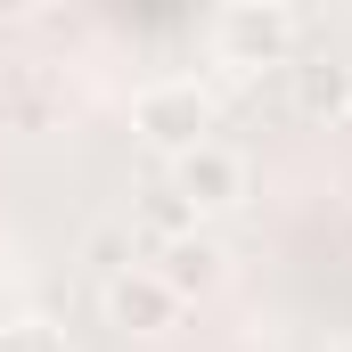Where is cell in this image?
I'll return each mask as SVG.
<instances>
[{
  "label": "cell",
  "mask_w": 352,
  "mask_h": 352,
  "mask_svg": "<svg viewBox=\"0 0 352 352\" xmlns=\"http://www.w3.org/2000/svg\"><path fill=\"white\" fill-rule=\"evenodd\" d=\"M0 352H66V328L25 311V320H8V328H0Z\"/></svg>",
  "instance_id": "obj_8"
},
{
  "label": "cell",
  "mask_w": 352,
  "mask_h": 352,
  "mask_svg": "<svg viewBox=\"0 0 352 352\" xmlns=\"http://www.w3.org/2000/svg\"><path fill=\"white\" fill-rule=\"evenodd\" d=\"M148 270H156V278L173 287L180 303H197V295H213V287H221V238H213V230H197V238L164 246V254H156Z\"/></svg>",
  "instance_id": "obj_6"
},
{
  "label": "cell",
  "mask_w": 352,
  "mask_h": 352,
  "mask_svg": "<svg viewBox=\"0 0 352 352\" xmlns=\"http://www.w3.org/2000/svg\"><path fill=\"white\" fill-rule=\"evenodd\" d=\"M328 352H352V336H336V344H328Z\"/></svg>",
  "instance_id": "obj_11"
},
{
  "label": "cell",
  "mask_w": 352,
  "mask_h": 352,
  "mask_svg": "<svg viewBox=\"0 0 352 352\" xmlns=\"http://www.w3.org/2000/svg\"><path fill=\"white\" fill-rule=\"evenodd\" d=\"M173 188L197 205V221H205V213H230V205H246V188H254V164H246L230 140H205V148L173 156Z\"/></svg>",
  "instance_id": "obj_3"
},
{
  "label": "cell",
  "mask_w": 352,
  "mask_h": 352,
  "mask_svg": "<svg viewBox=\"0 0 352 352\" xmlns=\"http://www.w3.org/2000/svg\"><path fill=\"white\" fill-rule=\"evenodd\" d=\"M90 263H98V278L131 270V263H123V238H115V230H98V238H90Z\"/></svg>",
  "instance_id": "obj_10"
},
{
  "label": "cell",
  "mask_w": 352,
  "mask_h": 352,
  "mask_svg": "<svg viewBox=\"0 0 352 352\" xmlns=\"http://www.w3.org/2000/svg\"><path fill=\"white\" fill-rule=\"evenodd\" d=\"M213 50L230 66H287L295 58V16L270 8V0H238V8L213 16Z\"/></svg>",
  "instance_id": "obj_2"
},
{
  "label": "cell",
  "mask_w": 352,
  "mask_h": 352,
  "mask_svg": "<svg viewBox=\"0 0 352 352\" xmlns=\"http://www.w3.org/2000/svg\"><path fill=\"white\" fill-rule=\"evenodd\" d=\"M131 123L148 131V148H164V156H188V148H205V131H213V90L197 82V74L148 82L140 98H131Z\"/></svg>",
  "instance_id": "obj_1"
},
{
  "label": "cell",
  "mask_w": 352,
  "mask_h": 352,
  "mask_svg": "<svg viewBox=\"0 0 352 352\" xmlns=\"http://www.w3.org/2000/svg\"><path fill=\"white\" fill-rule=\"evenodd\" d=\"M131 230H140V238L164 254V246H180V238H197L205 221H197V205L180 197L173 180H156V188H140V205H131Z\"/></svg>",
  "instance_id": "obj_7"
},
{
  "label": "cell",
  "mask_w": 352,
  "mask_h": 352,
  "mask_svg": "<svg viewBox=\"0 0 352 352\" xmlns=\"http://www.w3.org/2000/svg\"><path fill=\"white\" fill-rule=\"evenodd\" d=\"M98 311H107V328H123V336H164L180 320V295L148 263H131V270H115V278H98Z\"/></svg>",
  "instance_id": "obj_4"
},
{
  "label": "cell",
  "mask_w": 352,
  "mask_h": 352,
  "mask_svg": "<svg viewBox=\"0 0 352 352\" xmlns=\"http://www.w3.org/2000/svg\"><path fill=\"white\" fill-rule=\"evenodd\" d=\"M287 90L303 123H344L352 115V58H287Z\"/></svg>",
  "instance_id": "obj_5"
},
{
  "label": "cell",
  "mask_w": 352,
  "mask_h": 352,
  "mask_svg": "<svg viewBox=\"0 0 352 352\" xmlns=\"http://www.w3.org/2000/svg\"><path fill=\"white\" fill-rule=\"evenodd\" d=\"M50 107H58V98H50L41 74H16V82H8V115H16V123H50Z\"/></svg>",
  "instance_id": "obj_9"
}]
</instances>
